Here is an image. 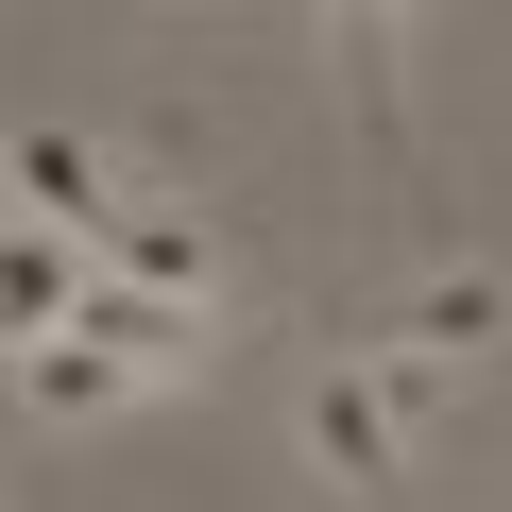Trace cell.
<instances>
[{
    "instance_id": "cell-1",
    "label": "cell",
    "mask_w": 512,
    "mask_h": 512,
    "mask_svg": "<svg viewBox=\"0 0 512 512\" xmlns=\"http://www.w3.org/2000/svg\"><path fill=\"white\" fill-rule=\"evenodd\" d=\"M308 461H325V495H393L410 478V410L376 393V359H325L308 376Z\"/></svg>"
},
{
    "instance_id": "cell-2",
    "label": "cell",
    "mask_w": 512,
    "mask_h": 512,
    "mask_svg": "<svg viewBox=\"0 0 512 512\" xmlns=\"http://www.w3.org/2000/svg\"><path fill=\"white\" fill-rule=\"evenodd\" d=\"M18 393H35L52 427H120V410H154L171 376H154V359H120L103 325H35V342H18Z\"/></svg>"
},
{
    "instance_id": "cell-3",
    "label": "cell",
    "mask_w": 512,
    "mask_h": 512,
    "mask_svg": "<svg viewBox=\"0 0 512 512\" xmlns=\"http://www.w3.org/2000/svg\"><path fill=\"white\" fill-rule=\"evenodd\" d=\"M393 342H427V359H512V274H495V256H444V274H410L393 291Z\"/></svg>"
},
{
    "instance_id": "cell-4",
    "label": "cell",
    "mask_w": 512,
    "mask_h": 512,
    "mask_svg": "<svg viewBox=\"0 0 512 512\" xmlns=\"http://www.w3.org/2000/svg\"><path fill=\"white\" fill-rule=\"evenodd\" d=\"M137 188H120V154L103 137H69V120H18V222H69V239H103Z\"/></svg>"
},
{
    "instance_id": "cell-5",
    "label": "cell",
    "mask_w": 512,
    "mask_h": 512,
    "mask_svg": "<svg viewBox=\"0 0 512 512\" xmlns=\"http://www.w3.org/2000/svg\"><path fill=\"white\" fill-rule=\"evenodd\" d=\"M103 274H137L154 308H222V256H205V222H188V205H154V188L103 222Z\"/></svg>"
},
{
    "instance_id": "cell-6",
    "label": "cell",
    "mask_w": 512,
    "mask_h": 512,
    "mask_svg": "<svg viewBox=\"0 0 512 512\" xmlns=\"http://www.w3.org/2000/svg\"><path fill=\"white\" fill-rule=\"evenodd\" d=\"M86 291H103V239H69V222H18L0 239V325H86Z\"/></svg>"
},
{
    "instance_id": "cell-7",
    "label": "cell",
    "mask_w": 512,
    "mask_h": 512,
    "mask_svg": "<svg viewBox=\"0 0 512 512\" xmlns=\"http://www.w3.org/2000/svg\"><path fill=\"white\" fill-rule=\"evenodd\" d=\"M393 18H427V0H393Z\"/></svg>"
}]
</instances>
